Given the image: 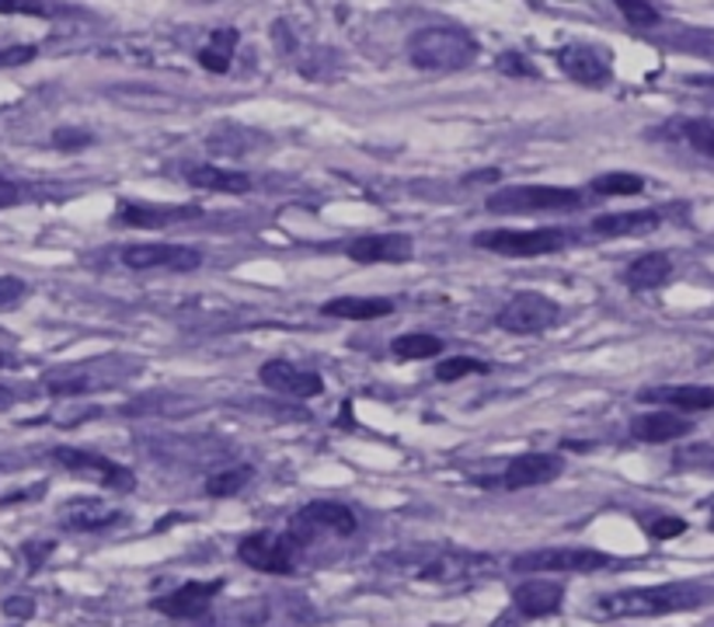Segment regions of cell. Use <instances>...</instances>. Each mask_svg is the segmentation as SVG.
<instances>
[{"mask_svg": "<svg viewBox=\"0 0 714 627\" xmlns=\"http://www.w3.org/2000/svg\"><path fill=\"white\" fill-rule=\"evenodd\" d=\"M707 600V590L698 582H666V585H645V590H621L600 596L596 606L603 617H666V614H683L698 611Z\"/></svg>", "mask_w": 714, "mask_h": 627, "instance_id": "6da1fadb", "label": "cell"}, {"mask_svg": "<svg viewBox=\"0 0 714 627\" xmlns=\"http://www.w3.org/2000/svg\"><path fill=\"white\" fill-rule=\"evenodd\" d=\"M408 59L428 74H457L478 59V43L467 29L433 25L408 38Z\"/></svg>", "mask_w": 714, "mask_h": 627, "instance_id": "7a4b0ae2", "label": "cell"}, {"mask_svg": "<svg viewBox=\"0 0 714 627\" xmlns=\"http://www.w3.org/2000/svg\"><path fill=\"white\" fill-rule=\"evenodd\" d=\"M356 530H359V516L345 502H332V499L308 502L303 510L290 516V523H286V534L293 537L300 551H308L311 544L324 537H353Z\"/></svg>", "mask_w": 714, "mask_h": 627, "instance_id": "3957f363", "label": "cell"}, {"mask_svg": "<svg viewBox=\"0 0 714 627\" xmlns=\"http://www.w3.org/2000/svg\"><path fill=\"white\" fill-rule=\"evenodd\" d=\"M492 213H565L585 206L582 189L568 186H509L484 199Z\"/></svg>", "mask_w": 714, "mask_h": 627, "instance_id": "277c9868", "label": "cell"}, {"mask_svg": "<svg viewBox=\"0 0 714 627\" xmlns=\"http://www.w3.org/2000/svg\"><path fill=\"white\" fill-rule=\"evenodd\" d=\"M499 572V558L484 551H428L422 561L412 564V575L422 582L436 585H460V582H478Z\"/></svg>", "mask_w": 714, "mask_h": 627, "instance_id": "5b68a950", "label": "cell"}, {"mask_svg": "<svg viewBox=\"0 0 714 627\" xmlns=\"http://www.w3.org/2000/svg\"><path fill=\"white\" fill-rule=\"evenodd\" d=\"M571 231L565 227H537V231H478L475 234V248L481 251H495L505 258H540V255H555L568 248Z\"/></svg>", "mask_w": 714, "mask_h": 627, "instance_id": "8992f818", "label": "cell"}, {"mask_svg": "<svg viewBox=\"0 0 714 627\" xmlns=\"http://www.w3.org/2000/svg\"><path fill=\"white\" fill-rule=\"evenodd\" d=\"M561 321V307L544 293H516L505 300V307L495 314V325L513 335H544Z\"/></svg>", "mask_w": 714, "mask_h": 627, "instance_id": "52a82bcc", "label": "cell"}, {"mask_svg": "<svg viewBox=\"0 0 714 627\" xmlns=\"http://www.w3.org/2000/svg\"><path fill=\"white\" fill-rule=\"evenodd\" d=\"M300 548L293 544L290 534H272V530H258L252 537L241 540L237 548V558L248 564L255 572H265V575H290L300 561Z\"/></svg>", "mask_w": 714, "mask_h": 627, "instance_id": "ba28073f", "label": "cell"}, {"mask_svg": "<svg viewBox=\"0 0 714 627\" xmlns=\"http://www.w3.org/2000/svg\"><path fill=\"white\" fill-rule=\"evenodd\" d=\"M565 460L558 454H523L513 457L502 468L499 478H475L481 489H502V492H523V489H537V484H550L561 478Z\"/></svg>", "mask_w": 714, "mask_h": 627, "instance_id": "9c48e42d", "label": "cell"}, {"mask_svg": "<svg viewBox=\"0 0 714 627\" xmlns=\"http://www.w3.org/2000/svg\"><path fill=\"white\" fill-rule=\"evenodd\" d=\"M614 561L596 548H540L513 558V572H600Z\"/></svg>", "mask_w": 714, "mask_h": 627, "instance_id": "30bf717a", "label": "cell"}, {"mask_svg": "<svg viewBox=\"0 0 714 627\" xmlns=\"http://www.w3.org/2000/svg\"><path fill=\"white\" fill-rule=\"evenodd\" d=\"M59 468H67L70 474H80V478H91L98 481L101 489H112V492H130L136 489V474L130 468H122V463L101 457V454H91V450H77V447H53L49 454Z\"/></svg>", "mask_w": 714, "mask_h": 627, "instance_id": "8fae6325", "label": "cell"}, {"mask_svg": "<svg viewBox=\"0 0 714 627\" xmlns=\"http://www.w3.org/2000/svg\"><path fill=\"white\" fill-rule=\"evenodd\" d=\"M122 266L133 272H196L202 266V251L189 245H133L122 251Z\"/></svg>", "mask_w": 714, "mask_h": 627, "instance_id": "7c38bea8", "label": "cell"}, {"mask_svg": "<svg viewBox=\"0 0 714 627\" xmlns=\"http://www.w3.org/2000/svg\"><path fill=\"white\" fill-rule=\"evenodd\" d=\"M258 380H261L269 391L290 394V398H300V401L324 394L321 373L303 370V367H297V362H290V359H269V362H261V367H258Z\"/></svg>", "mask_w": 714, "mask_h": 627, "instance_id": "4fadbf2b", "label": "cell"}, {"mask_svg": "<svg viewBox=\"0 0 714 627\" xmlns=\"http://www.w3.org/2000/svg\"><path fill=\"white\" fill-rule=\"evenodd\" d=\"M223 593V579H210V582H186L178 585L175 593L160 596L154 603L157 614H165L171 620H192V617H202L213 606V600Z\"/></svg>", "mask_w": 714, "mask_h": 627, "instance_id": "5bb4252c", "label": "cell"}, {"mask_svg": "<svg viewBox=\"0 0 714 627\" xmlns=\"http://www.w3.org/2000/svg\"><path fill=\"white\" fill-rule=\"evenodd\" d=\"M558 67H561L565 77L579 80V85H585V88H603V85L614 80V67H610L606 53L596 49V46H579L576 43V46L558 49Z\"/></svg>", "mask_w": 714, "mask_h": 627, "instance_id": "9a60e30c", "label": "cell"}, {"mask_svg": "<svg viewBox=\"0 0 714 627\" xmlns=\"http://www.w3.org/2000/svg\"><path fill=\"white\" fill-rule=\"evenodd\" d=\"M345 255L359 266H377V261H408L415 255V240L408 234H366V237H356L345 245Z\"/></svg>", "mask_w": 714, "mask_h": 627, "instance_id": "2e32d148", "label": "cell"}, {"mask_svg": "<svg viewBox=\"0 0 714 627\" xmlns=\"http://www.w3.org/2000/svg\"><path fill=\"white\" fill-rule=\"evenodd\" d=\"M565 603V585L555 579H526L513 590V611L526 620L555 617Z\"/></svg>", "mask_w": 714, "mask_h": 627, "instance_id": "e0dca14e", "label": "cell"}, {"mask_svg": "<svg viewBox=\"0 0 714 627\" xmlns=\"http://www.w3.org/2000/svg\"><path fill=\"white\" fill-rule=\"evenodd\" d=\"M199 206H150V202H119L115 220L122 227H143V231H160L171 224H186L196 220Z\"/></svg>", "mask_w": 714, "mask_h": 627, "instance_id": "ac0fdd59", "label": "cell"}, {"mask_svg": "<svg viewBox=\"0 0 714 627\" xmlns=\"http://www.w3.org/2000/svg\"><path fill=\"white\" fill-rule=\"evenodd\" d=\"M122 513L115 505L101 502V499H70L64 510H59V527L70 534H94V530H109L112 523H119Z\"/></svg>", "mask_w": 714, "mask_h": 627, "instance_id": "d6986e66", "label": "cell"}, {"mask_svg": "<svg viewBox=\"0 0 714 627\" xmlns=\"http://www.w3.org/2000/svg\"><path fill=\"white\" fill-rule=\"evenodd\" d=\"M638 401L666 404V408L677 412H707L714 408V388H704V383H669V388L638 391Z\"/></svg>", "mask_w": 714, "mask_h": 627, "instance_id": "ffe728a7", "label": "cell"}, {"mask_svg": "<svg viewBox=\"0 0 714 627\" xmlns=\"http://www.w3.org/2000/svg\"><path fill=\"white\" fill-rule=\"evenodd\" d=\"M693 433V422L677 412H645L631 418V436L638 443H672Z\"/></svg>", "mask_w": 714, "mask_h": 627, "instance_id": "44dd1931", "label": "cell"}, {"mask_svg": "<svg viewBox=\"0 0 714 627\" xmlns=\"http://www.w3.org/2000/svg\"><path fill=\"white\" fill-rule=\"evenodd\" d=\"M662 216L656 210H627V213H603L593 220V234L600 237H642L659 231Z\"/></svg>", "mask_w": 714, "mask_h": 627, "instance_id": "7402d4cb", "label": "cell"}, {"mask_svg": "<svg viewBox=\"0 0 714 627\" xmlns=\"http://www.w3.org/2000/svg\"><path fill=\"white\" fill-rule=\"evenodd\" d=\"M186 181L192 189L202 192H220V195H244L252 192V178L244 171H231V168H216V165H196L186 171Z\"/></svg>", "mask_w": 714, "mask_h": 627, "instance_id": "603a6c76", "label": "cell"}, {"mask_svg": "<svg viewBox=\"0 0 714 627\" xmlns=\"http://www.w3.org/2000/svg\"><path fill=\"white\" fill-rule=\"evenodd\" d=\"M324 317H342V321H380L394 314V303L383 296H335L321 303Z\"/></svg>", "mask_w": 714, "mask_h": 627, "instance_id": "cb8c5ba5", "label": "cell"}, {"mask_svg": "<svg viewBox=\"0 0 714 627\" xmlns=\"http://www.w3.org/2000/svg\"><path fill=\"white\" fill-rule=\"evenodd\" d=\"M669 276H672V258L662 255V251H648V255L631 261L627 272H624V282H627V290L648 293V290L666 287Z\"/></svg>", "mask_w": 714, "mask_h": 627, "instance_id": "d4e9b609", "label": "cell"}, {"mask_svg": "<svg viewBox=\"0 0 714 627\" xmlns=\"http://www.w3.org/2000/svg\"><path fill=\"white\" fill-rule=\"evenodd\" d=\"M101 388H112V377H98V373L80 370V367H70V370H53V373L43 377V391L53 394V398L91 394V391H101Z\"/></svg>", "mask_w": 714, "mask_h": 627, "instance_id": "484cf974", "label": "cell"}, {"mask_svg": "<svg viewBox=\"0 0 714 627\" xmlns=\"http://www.w3.org/2000/svg\"><path fill=\"white\" fill-rule=\"evenodd\" d=\"M391 356L401 362H412V359H436L443 356V338L439 335H428V332H404L391 342Z\"/></svg>", "mask_w": 714, "mask_h": 627, "instance_id": "4316f807", "label": "cell"}, {"mask_svg": "<svg viewBox=\"0 0 714 627\" xmlns=\"http://www.w3.org/2000/svg\"><path fill=\"white\" fill-rule=\"evenodd\" d=\"M234 46H237V32L223 29L210 38L207 49H199V67H207L210 74H227L231 59H234Z\"/></svg>", "mask_w": 714, "mask_h": 627, "instance_id": "83f0119b", "label": "cell"}, {"mask_svg": "<svg viewBox=\"0 0 714 627\" xmlns=\"http://www.w3.org/2000/svg\"><path fill=\"white\" fill-rule=\"evenodd\" d=\"M589 192L600 199H614V195H642L645 192V178L631 175V171H610V175H596L589 181Z\"/></svg>", "mask_w": 714, "mask_h": 627, "instance_id": "f1b7e54d", "label": "cell"}, {"mask_svg": "<svg viewBox=\"0 0 714 627\" xmlns=\"http://www.w3.org/2000/svg\"><path fill=\"white\" fill-rule=\"evenodd\" d=\"M252 478H255V468H223L220 474H210V478H207V495H210V499H231V495H237Z\"/></svg>", "mask_w": 714, "mask_h": 627, "instance_id": "f546056e", "label": "cell"}, {"mask_svg": "<svg viewBox=\"0 0 714 627\" xmlns=\"http://www.w3.org/2000/svg\"><path fill=\"white\" fill-rule=\"evenodd\" d=\"M680 136H683V144H690L698 154L714 157V119H683Z\"/></svg>", "mask_w": 714, "mask_h": 627, "instance_id": "4dcf8cb0", "label": "cell"}, {"mask_svg": "<svg viewBox=\"0 0 714 627\" xmlns=\"http://www.w3.org/2000/svg\"><path fill=\"white\" fill-rule=\"evenodd\" d=\"M471 373H488V362L471 359V356H446L436 367L439 383H457L460 377H471Z\"/></svg>", "mask_w": 714, "mask_h": 627, "instance_id": "1f68e13d", "label": "cell"}, {"mask_svg": "<svg viewBox=\"0 0 714 627\" xmlns=\"http://www.w3.org/2000/svg\"><path fill=\"white\" fill-rule=\"evenodd\" d=\"M495 67H499V74L516 77V80H537L540 77V70L534 67V59H526V53H520V49H505L495 59Z\"/></svg>", "mask_w": 714, "mask_h": 627, "instance_id": "d6a6232c", "label": "cell"}, {"mask_svg": "<svg viewBox=\"0 0 714 627\" xmlns=\"http://www.w3.org/2000/svg\"><path fill=\"white\" fill-rule=\"evenodd\" d=\"M617 11L627 18L631 25H645V29H651V25H659V22H662L659 8L645 4V0H617Z\"/></svg>", "mask_w": 714, "mask_h": 627, "instance_id": "836d02e7", "label": "cell"}, {"mask_svg": "<svg viewBox=\"0 0 714 627\" xmlns=\"http://www.w3.org/2000/svg\"><path fill=\"white\" fill-rule=\"evenodd\" d=\"M645 530L656 537V540H672V537L687 534V519H680V516H659V519H651Z\"/></svg>", "mask_w": 714, "mask_h": 627, "instance_id": "e575fe53", "label": "cell"}, {"mask_svg": "<svg viewBox=\"0 0 714 627\" xmlns=\"http://www.w3.org/2000/svg\"><path fill=\"white\" fill-rule=\"evenodd\" d=\"M25 293H29L25 279H18V276H0V311L14 307V303H22Z\"/></svg>", "mask_w": 714, "mask_h": 627, "instance_id": "d590c367", "label": "cell"}, {"mask_svg": "<svg viewBox=\"0 0 714 627\" xmlns=\"http://www.w3.org/2000/svg\"><path fill=\"white\" fill-rule=\"evenodd\" d=\"M53 144H56L59 150H77V147H88L91 136L80 133V130H56V133H53Z\"/></svg>", "mask_w": 714, "mask_h": 627, "instance_id": "8d00e7d4", "label": "cell"}, {"mask_svg": "<svg viewBox=\"0 0 714 627\" xmlns=\"http://www.w3.org/2000/svg\"><path fill=\"white\" fill-rule=\"evenodd\" d=\"M35 46H11V49H0V67H22L35 59Z\"/></svg>", "mask_w": 714, "mask_h": 627, "instance_id": "74e56055", "label": "cell"}, {"mask_svg": "<svg viewBox=\"0 0 714 627\" xmlns=\"http://www.w3.org/2000/svg\"><path fill=\"white\" fill-rule=\"evenodd\" d=\"M4 614L8 617H32L35 614V600L32 596H11V600H4Z\"/></svg>", "mask_w": 714, "mask_h": 627, "instance_id": "f35d334b", "label": "cell"}, {"mask_svg": "<svg viewBox=\"0 0 714 627\" xmlns=\"http://www.w3.org/2000/svg\"><path fill=\"white\" fill-rule=\"evenodd\" d=\"M43 492H46V484H35V489H29V492H14V495H8V499H0V510H8V505H18V502L43 499Z\"/></svg>", "mask_w": 714, "mask_h": 627, "instance_id": "ab89813d", "label": "cell"}, {"mask_svg": "<svg viewBox=\"0 0 714 627\" xmlns=\"http://www.w3.org/2000/svg\"><path fill=\"white\" fill-rule=\"evenodd\" d=\"M18 199H22V192H18V186H14V181H8L4 175H0V210L14 206Z\"/></svg>", "mask_w": 714, "mask_h": 627, "instance_id": "60d3db41", "label": "cell"}, {"mask_svg": "<svg viewBox=\"0 0 714 627\" xmlns=\"http://www.w3.org/2000/svg\"><path fill=\"white\" fill-rule=\"evenodd\" d=\"M0 11H22V14H53L49 4H0Z\"/></svg>", "mask_w": 714, "mask_h": 627, "instance_id": "b9f144b4", "label": "cell"}, {"mask_svg": "<svg viewBox=\"0 0 714 627\" xmlns=\"http://www.w3.org/2000/svg\"><path fill=\"white\" fill-rule=\"evenodd\" d=\"M25 551H29V558H32V569H35V564H43V561H46V555L53 551V544H29Z\"/></svg>", "mask_w": 714, "mask_h": 627, "instance_id": "7bdbcfd3", "label": "cell"}, {"mask_svg": "<svg viewBox=\"0 0 714 627\" xmlns=\"http://www.w3.org/2000/svg\"><path fill=\"white\" fill-rule=\"evenodd\" d=\"M14 401H18V391L8 388V383H0V412H8Z\"/></svg>", "mask_w": 714, "mask_h": 627, "instance_id": "ee69618b", "label": "cell"}, {"mask_svg": "<svg viewBox=\"0 0 714 627\" xmlns=\"http://www.w3.org/2000/svg\"><path fill=\"white\" fill-rule=\"evenodd\" d=\"M690 85H698V88H711V91H714V74H707V77H690Z\"/></svg>", "mask_w": 714, "mask_h": 627, "instance_id": "f6af8a7d", "label": "cell"}, {"mask_svg": "<svg viewBox=\"0 0 714 627\" xmlns=\"http://www.w3.org/2000/svg\"><path fill=\"white\" fill-rule=\"evenodd\" d=\"M8 367H14V359L8 352H0V370H8Z\"/></svg>", "mask_w": 714, "mask_h": 627, "instance_id": "bcb514c9", "label": "cell"}, {"mask_svg": "<svg viewBox=\"0 0 714 627\" xmlns=\"http://www.w3.org/2000/svg\"><path fill=\"white\" fill-rule=\"evenodd\" d=\"M711 530H714V505H711Z\"/></svg>", "mask_w": 714, "mask_h": 627, "instance_id": "7dc6e473", "label": "cell"}]
</instances>
